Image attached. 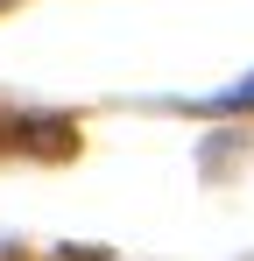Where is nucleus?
<instances>
[{"label": "nucleus", "instance_id": "f257e3e1", "mask_svg": "<svg viewBox=\"0 0 254 261\" xmlns=\"http://www.w3.org/2000/svg\"><path fill=\"white\" fill-rule=\"evenodd\" d=\"M226 106H254V78H247V85H233V92H226Z\"/></svg>", "mask_w": 254, "mask_h": 261}]
</instances>
